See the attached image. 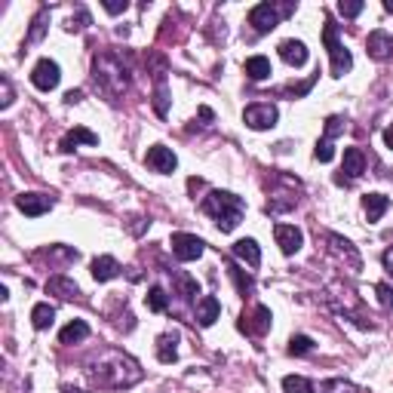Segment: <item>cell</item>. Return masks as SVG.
I'll list each match as a JSON object with an SVG mask.
<instances>
[{
  "label": "cell",
  "instance_id": "43",
  "mask_svg": "<svg viewBox=\"0 0 393 393\" xmlns=\"http://www.w3.org/2000/svg\"><path fill=\"white\" fill-rule=\"evenodd\" d=\"M62 393H83V390H77V387H68V384H65V387H62Z\"/></svg>",
  "mask_w": 393,
  "mask_h": 393
},
{
  "label": "cell",
  "instance_id": "5",
  "mask_svg": "<svg viewBox=\"0 0 393 393\" xmlns=\"http://www.w3.org/2000/svg\"><path fill=\"white\" fill-rule=\"evenodd\" d=\"M292 10H295L292 3H259V6H252V12H249V25H252L259 34H268V31H274V28L280 25V19L289 16Z\"/></svg>",
  "mask_w": 393,
  "mask_h": 393
},
{
  "label": "cell",
  "instance_id": "44",
  "mask_svg": "<svg viewBox=\"0 0 393 393\" xmlns=\"http://www.w3.org/2000/svg\"><path fill=\"white\" fill-rule=\"evenodd\" d=\"M384 10H387V12H393V0H387V3H384Z\"/></svg>",
  "mask_w": 393,
  "mask_h": 393
},
{
  "label": "cell",
  "instance_id": "4",
  "mask_svg": "<svg viewBox=\"0 0 393 393\" xmlns=\"http://www.w3.org/2000/svg\"><path fill=\"white\" fill-rule=\"evenodd\" d=\"M323 44L329 49V55H332V77H344L350 65H353V59H350L344 44L338 40V25L332 19H326V25H323Z\"/></svg>",
  "mask_w": 393,
  "mask_h": 393
},
{
  "label": "cell",
  "instance_id": "15",
  "mask_svg": "<svg viewBox=\"0 0 393 393\" xmlns=\"http://www.w3.org/2000/svg\"><path fill=\"white\" fill-rule=\"evenodd\" d=\"M77 145H98V135L96 132H89L87 130V126H74V130H71L68 135H65V139H62V151H65V154H71V151H74V148Z\"/></svg>",
  "mask_w": 393,
  "mask_h": 393
},
{
  "label": "cell",
  "instance_id": "39",
  "mask_svg": "<svg viewBox=\"0 0 393 393\" xmlns=\"http://www.w3.org/2000/svg\"><path fill=\"white\" fill-rule=\"evenodd\" d=\"M126 6H130L126 0H123V3H114V0H105V12H111V16H120V12H126Z\"/></svg>",
  "mask_w": 393,
  "mask_h": 393
},
{
  "label": "cell",
  "instance_id": "24",
  "mask_svg": "<svg viewBox=\"0 0 393 393\" xmlns=\"http://www.w3.org/2000/svg\"><path fill=\"white\" fill-rule=\"evenodd\" d=\"M387 206H390V200L384 197V194H366L363 197V209H366V218L369 221H378L387 212Z\"/></svg>",
  "mask_w": 393,
  "mask_h": 393
},
{
  "label": "cell",
  "instance_id": "12",
  "mask_svg": "<svg viewBox=\"0 0 393 393\" xmlns=\"http://www.w3.org/2000/svg\"><path fill=\"white\" fill-rule=\"evenodd\" d=\"M53 203H55V200L49 194H19L16 197V206L25 212L28 218H40L44 212L53 209Z\"/></svg>",
  "mask_w": 393,
  "mask_h": 393
},
{
  "label": "cell",
  "instance_id": "28",
  "mask_svg": "<svg viewBox=\"0 0 393 393\" xmlns=\"http://www.w3.org/2000/svg\"><path fill=\"white\" fill-rule=\"evenodd\" d=\"M283 390L286 393H311L313 384L307 381V378H302V375H286L283 378Z\"/></svg>",
  "mask_w": 393,
  "mask_h": 393
},
{
  "label": "cell",
  "instance_id": "26",
  "mask_svg": "<svg viewBox=\"0 0 393 393\" xmlns=\"http://www.w3.org/2000/svg\"><path fill=\"white\" fill-rule=\"evenodd\" d=\"M145 304H148V311L163 313V311L169 307V295H166V289H163V286H151V289H148V295H145Z\"/></svg>",
  "mask_w": 393,
  "mask_h": 393
},
{
  "label": "cell",
  "instance_id": "27",
  "mask_svg": "<svg viewBox=\"0 0 393 393\" xmlns=\"http://www.w3.org/2000/svg\"><path fill=\"white\" fill-rule=\"evenodd\" d=\"M53 320H55V307L53 304H34V311H31V323L34 329H49L53 326Z\"/></svg>",
  "mask_w": 393,
  "mask_h": 393
},
{
  "label": "cell",
  "instance_id": "19",
  "mask_svg": "<svg viewBox=\"0 0 393 393\" xmlns=\"http://www.w3.org/2000/svg\"><path fill=\"white\" fill-rule=\"evenodd\" d=\"M117 274H120V264H117V259H111V255H98V259L92 261V277H96L98 283H108Z\"/></svg>",
  "mask_w": 393,
  "mask_h": 393
},
{
  "label": "cell",
  "instance_id": "41",
  "mask_svg": "<svg viewBox=\"0 0 393 393\" xmlns=\"http://www.w3.org/2000/svg\"><path fill=\"white\" fill-rule=\"evenodd\" d=\"M200 188H203V182H200V178H188V191H191V194H197Z\"/></svg>",
  "mask_w": 393,
  "mask_h": 393
},
{
  "label": "cell",
  "instance_id": "20",
  "mask_svg": "<svg viewBox=\"0 0 393 393\" xmlns=\"http://www.w3.org/2000/svg\"><path fill=\"white\" fill-rule=\"evenodd\" d=\"M249 80H268L274 71H270V59L268 55H252V59H246V65H243Z\"/></svg>",
  "mask_w": 393,
  "mask_h": 393
},
{
  "label": "cell",
  "instance_id": "29",
  "mask_svg": "<svg viewBox=\"0 0 393 393\" xmlns=\"http://www.w3.org/2000/svg\"><path fill=\"white\" fill-rule=\"evenodd\" d=\"M320 393H360V390L344 378H329V381L320 384Z\"/></svg>",
  "mask_w": 393,
  "mask_h": 393
},
{
  "label": "cell",
  "instance_id": "21",
  "mask_svg": "<svg viewBox=\"0 0 393 393\" xmlns=\"http://www.w3.org/2000/svg\"><path fill=\"white\" fill-rule=\"evenodd\" d=\"M46 292L49 295H59V298H77L80 295V289H77L74 280H68V277H53V280H46Z\"/></svg>",
  "mask_w": 393,
  "mask_h": 393
},
{
  "label": "cell",
  "instance_id": "30",
  "mask_svg": "<svg viewBox=\"0 0 393 393\" xmlns=\"http://www.w3.org/2000/svg\"><path fill=\"white\" fill-rule=\"evenodd\" d=\"M227 270H231V277H234V283H237V289H240V295L246 298V295H252V280H249L246 274L237 268L234 261H227Z\"/></svg>",
  "mask_w": 393,
  "mask_h": 393
},
{
  "label": "cell",
  "instance_id": "3",
  "mask_svg": "<svg viewBox=\"0 0 393 393\" xmlns=\"http://www.w3.org/2000/svg\"><path fill=\"white\" fill-rule=\"evenodd\" d=\"M203 212L216 218V225L227 234L240 225L243 212H246V203H243V197L231 194V191H212V194L203 200Z\"/></svg>",
  "mask_w": 393,
  "mask_h": 393
},
{
  "label": "cell",
  "instance_id": "6",
  "mask_svg": "<svg viewBox=\"0 0 393 393\" xmlns=\"http://www.w3.org/2000/svg\"><path fill=\"white\" fill-rule=\"evenodd\" d=\"M277 117H280V111L274 108V105L268 102H255L249 105L246 111H243V120H246L249 130H270V126H277Z\"/></svg>",
  "mask_w": 393,
  "mask_h": 393
},
{
  "label": "cell",
  "instance_id": "10",
  "mask_svg": "<svg viewBox=\"0 0 393 393\" xmlns=\"http://www.w3.org/2000/svg\"><path fill=\"white\" fill-rule=\"evenodd\" d=\"M341 173H344V175L335 178L338 184H350V182H356V178L366 173V154H363L360 148H347V151H344V166H341Z\"/></svg>",
  "mask_w": 393,
  "mask_h": 393
},
{
  "label": "cell",
  "instance_id": "7",
  "mask_svg": "<svg viewBox=\"0 0 393 393\" xmlns=\"http://www.w3.org/2000/svg\"><path fill=\"white\" fill-rule=\"evenodd\" d=\"M270 311L264 304H255L249 313H243V320H240V329L246 335H255V338H261V335H268L270 332Z\"/></svg>",
  "mask_w": 393,
  "mask_h": 393
},
{
  "label": "cell",
  "instance_id": "23",
  "mask_svg": "<svg viewBox=\"0 0 393 393\" xmlns=\"http://www.w3.org/2000/svg\"><path fill=\"white\" fill-rule=\"evenodd\" d=\"M175 341H178V335H173V332H166V335H160V338H157V360L166 363V366L178 360V347H175Z\"/></svg>",
  "mask_w": 393,
  "mask_h": 393
},
{
  "label": "cell",
  "instance_id": "2",
  "mask_svg": "<svg viewBox=\"0 0 393 393\" xmlns=\"http://www.w3.org/2000/svg\"><path fill=\"white\" fill-rule=\"evenodd\" d=\"M92 80L105 96H120L130 87V68L120 62L117 53H102L92 62Z\"/></svg>",
  "mask_w": 393,
  "mask_h": 393
},
{
  "label": "cell",
  "instance_id": "8",
  "mask_svg": "<svg viewBox=\"0 0 393 393\" xmlns=\"http://www.w3.org/2000/svg\"><path fill=\"white\" fill-rule=\"evenodd\" d=\"M59 80H62V71H59V65H55L53 59H40L37 65H34V71H31V83L40 92L55 89V87H59Z\"/></svg>",
  "mask_w": 393,
  "mask_h": 393
},
{
  "label": "cell",
  "instance_id": "11",
  "mask_svg": "<svg viewBox=\"0 0 393 393\" xmlns=\"http://www.w3.org/2000/svg\"><path fill=\"white\" fill-rule=\"evenodd\" d=\"M145 163L154 169V173H173V169L178 166V157L173 154V148H166V145H154V148H148V157H145Z\"/></svg>",
  "mask_w": 393,
  "mask_h": 393
},
{
  "label": "cell",
  "instance_id": "25",
  "mask_svg": "<svg viewBox=\"0 0 393 393\" xmlns=\"http://www.w3.org/2000/svg\"><path fill=\"white\" fill-rule=\"evenodd\" d=\"M329 246H332V252H338V255H347V261H350V268L353 270H360V255H356V249L350 246V243L344 237H338V234H329Z\"/></svg>",
  "mask_w": 393,
  "mask_h": 393
},
{
  "label": "cell",
  "instance_id": "42",
  "mask_svg": "<svg viewBox=\"0 0 393 393\" xmlns=\"http://www.w3.org/2000/svg\"><path fill=\"white\" fill-rule=\"evenodd\" d=\"M384 145H387L390 151H393V126H387V130H384Z\"/></svg>",
  "mask_w": 393,
  "mask_h": 393
},
{
  "label": "cell",
  "instance_id": "35",
  "mask_svg": "<svg viewBox=\"0 0 393 393\" xmlns=\"http://www.w3.org/2000/svg\"><path fill=\"white\" fill-rule=\"evenodd\" d=\"M338 12L341 16H347V19H353V16H360L363 12V3L360 0H338Z\"/></svg>",
  "mask_w": 393,
  "mask_h": 393
},
{
  "label": "cell",
  "instance_id": "1",
  "mask_svg": "<svg viewBox=\"0 0 393 393\" xmlns=\"http://www.w3.org/2000/svg\"><path fill=\"white\" fill-rule=\"evenodd\" d=\"M89 378L96 387L105 390H120V387H132L141 381V366L123 350H105L89 369Z\"/></svg>",
  "mask_w": 393,
  "mask_h": 393
},
{
  "label": "cell",
  "instance_id": "17",
  "mask_svg": "<svg viewBox=\"0 0 393 393\" xmlns=\"http://www.w3.org/2000/svg\"><path fill=\"white\" fill-rule=\"evenodd\" d=\"M218 313H221V302L216 295H203L197 302V323L200 326H212L218 320Z\"/></svg>",
  "mask_w": 393,
  "mask_h": 393
},
{
  "label": "cell",
  "instance_id": "16",
  "mask_svg": "<svg viewBox=\"0 0 393 393\" xmlns=\"http://www.w3.org/2000/svg\"><path fill=\"white\" fill-rule=\"evenodd\" d=\"M280 59L292 68H302L307 62V46L302 44V40H283L280 44Z\"/></svg>",
  "mask_w": 393,
  "mask_h": 393
},
{
  "label": "cell",
  "instance_id": "18",
  "mask_svg": "<svg viewBox=\"0 0 393 393\" xmlns=\"http://www.w3.org/2000/svg\"><path fill=\"white\" fill-rule=\"evenodd\" d=\"M234 259L246 261L249 268H259V264H261L259 243H255V240H237V243H234Z\"/></svg>",
  "mask_w": 393,
  "mask_h": 393
},
{
  "label": "cell",
  "instance_id": "32",
  "mask_svg": "<svg viewBox=\"0 0 393 393\" xmlns=\"http://www.w3.org/2000/svg\"><path fill=\"white\" fill-rule=\"evenodd\" d=\"M311 350H313V338H307V335H292V341H289L292 356H304V353H311Z\"/></svg>",
  "mask_w": 393,
  "mask_h": 393
},
{
  "label": "cell",
  "instance_id": "38",
  "mask_svg": "<svg viewBox=\"0 0 393 393\" xmlns=\"http://www.w3.org/2000/svg\"><path fill=\"white\" fill-rule=\"evenodd\" d=\"M0 87H3V98H0V105H3V108H10V105H12V87H10V80L3 77V80H0Z\"/></svg>",
  "mask_w": 393,
  "mask_h": 393
},
{
  "label": "cell",
  "instance_id": "13",
  "mask_svg": "<svg viewBox=\"0 0 393 393\" xmlns=\"http://www.w3.org/2000/svg\"><path fill=\"white\" fill-rule=\"evenodd\" d=\"M274 237H277V246L283 249V255H295L298 249H302V231H298L295 225H277L274 227Z\"/></svg>",
  "mask_w": 393,
  "mask_h": 393
},
{
  "label": "cell",
  "instance_id": "33",
  "mask_svg": "<svg viewBox=\"0 0 393 393\" xmlns=\"http://www.w3.org/2000/svg\"><path fill=\"white\" fill-rule=\"evenodd\" d=\"M154 111L160 114V117H166V111H169V96H166V83H157V89H154Z\"/></svg>",
  "mask_w": 393,
  "mask_h": 393
},
{
  "label": "cell",
  "instance_id": "14",
  "mask_svg": "<svg viewBox=\"0 0 393 393\" xmlns=\"http://www.w3.org/2000/svg\"><path fill=\"white\" fill-rule=\"evenodd\" d=\"M366 46H369L372 59H378V62L390 59V55H393V34H387V31H372Z\"/></svg>",
  "mask_w": 393,
  "mask_h": 393
},
{
  "label": "cell",
  "instance_id": "31",
  "mask_svg": "<svg viewBox=\"0 0 393 393\" xmlns=\"http://www.w3.org/2000/svg\"><path fill=\"white\" fill-rule=\"evenodd\" d=\"M46 19H49V12H46V10H40L37 16H34L31 31H28V44H37V40L44 37V31H46Z\"/></svg>",
  "mask_w": 393,
  "mask_h": 393
},
{
  "label": "cell",
  "instance_id": "40",
  "mask_svg": "<svg viewBox=\"0 0 393 393\" xmlns=\"http://www.w3.org/2000/svg\"><path fill=\"white\" fill-rule=\"evenodd\" d=\"M80 98H83V92H80V89H71V92H65V102H68V105L80 102Z\"/></svg>",
  "mask_w": 393,
  "mask_h": 393
},
{
  "label": "cell",
  "instance_id": "34",
  "mask_svg": "<svg viewBox=\"0 0 393 393\" xmlns=\"http://www.w3.org/2000/svg\"><path fill=\"white\" fill-rule=\"evenodd\" d=\"M313 157H317L320 163H329L335 157V148H332V139H323L317 141V151H313Z\"/></svg>",
  "mask_w": 393,
  "mask_h": 393
},
{
  "label": "cell",
  "instance_id": "9",
  "mask_svg": "<svg viewBox=\"0 0 393 393\" xmlns=\"http://www.w3.org/2000/svg\"><path fill=\"white\" fill-rule=\"evenodd\" d=\"M206 243L194 234H173V255L178 261H197L203 255Z\"/></svg>",
  "mask_w": 393,
  "mask_h": 393
},
{
  "label": "cell",
  "instance_id": "22",
  "mask_svg": "<svg viewBox=\"0 0 393 393\" xmlns=\"http://www.w3.org/2000/svg\"><path fill=\"white\" fill-rule=\"evenodd\" d=\"M87 338H89V326L83 323V320H74V323H68L59 332L62 344H80V341H87Z\"/></svg>",
  "mask_w": 393,
  "mask_h": 393
},
{
  "label": "cell",
  "instance_id": "36",
  "mask_svg": "<svg viewBox=\"0 0 393 393\" xmlns=\"http://www.w3.org/2000/svg\"><path fill=\"white\" fill-rule=\"evenodd\" d=\"M375 292H378V298H381V304L387 307V311H393V286L390 283H378Z\"/></svg>",
  "mask_w": 393,
  "mask_h": 393
},
{
  "label": "cell",
  "instance_id": "37",
  "mask_svg": "<svg viewBox=\"0 0 393 393\" xmlns=\"http://www.w3.org/2000/svg\"><path fill=\"white\" fill-rule=\"evenodd\" d=\"M341 132H344V120H341V117H329V120H326V135H323V139H335V135H341Z\"/></svg>",
  "mask_w": 393,
  "mask_h": 393
}]
</instances>
